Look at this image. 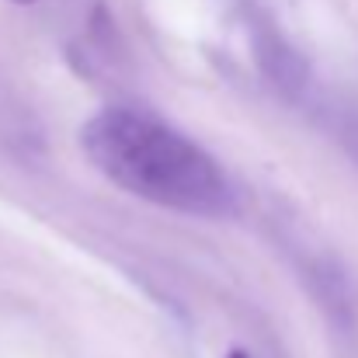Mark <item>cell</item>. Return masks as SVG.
Segmentation results:
<instances>
[{"mask_svg": "<svg viewBox=\"0 0 358 358\" xmlns=\"http://www.w3.org/2000/svg\"><path fill=\"white\" fill-rule=\"evenodd\" d=\"M80 150L94 171L132 199L199 220L237 213L227 171L185 132L139 108H101L80 129Z\"/></svg>", "mask_w": 358, "mask_h": 358, "instance_id": "obj_1", "label": "cell"}, {"mask_svg": "<svg viewBox=\"0 0 358 358\" xmlns=\"http://www.w3.org/2000/svg\"><path fill=\"white\" fill-rule=\"evenodd\" d=\"M230 358H247V355L243 352H230Z\"/></svg>", "mask_w": 358, "mask_h": 358, "instance_id": "obj_2", "label": "cell"}, {"mask_svg": "<svg viewBox=\"0 0 358 358\" xmlns=\"http://www.w3.org/2000/svg\"><path fill=\"white\" fill-rule=\"evenodd\" d=\"M10 3H31V0H10Z\"/></svg>", "mask_w": 358, "mask_h": 358, "instance_id": "obj_3", "label": "cell"}]
</instances>
